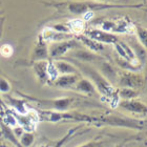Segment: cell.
<instances>
[{"mask_svg":"<svg viewBox=\"0 0 147 147\" xmlns=\"http://www.w3.org/2000/svg\"><path fill=\"white\" fill-rule=\"evenodd\" d=\"M92 124L96 126L107 125L111 127H120V128L134 129V130H142L146 126L145 120L136 119L126 116H118V115L92 117Z\"/></svg>","mask_w":147,"mask_h":147,"instance_id":"1","label":"cell"},{"mask_svg":"<svg viewBox=\"0 0 147 147\" xmlns=\"http://www.w3.org/2000/svg\"><path fill=\"white\" fill-rule=\"evenodd\" d=\"M37 117L39 121L42 122H61V121H77V122H84L92 124V117L87 116L85 113H71V111H53V110L40 109L37 111Z\"/></svg>","mask_w":147,"mask_h":147,"instance_id":"2","label":"cell"},{"mask_svg":"<svg viewBox=\"0 0 147 147\" xmlns=\"http://www.w3.org/2000/svg\"><path fill=\"white\" fill-rule=\"evenodd\" d=\"M80 67L85 71V74L89 78L88 80L94 84L98 94H101L102 96H104L106 98L115 100V97H117V90L115 89L113 84H110L101 74L94 69L92 67H89L86 65H80Z\"/></svg>","mask_w":147,"mask_h":147,"instance_id":"3","label":"cell"},{"mask_svg":"<svg viewBox=\"0 0 147 147\" xmlns=\"http://www.w3.org/2000/svg\"><path fill=\"white\" fill-rule=\"evenodd\" d=\"M117 83L120 88H132L140 90L144 86L145 79L141 74L136 71H122L118 73Z\"/></svg>","mask_w":147,"mask_h":147,"instance_id":"4","label":"cell"},{"mask_svg":"<svg viewBox=\"0 0 147 147\" xmlns=\"http://www.w3.org/2000/svg\"><path fill=\"white\" fill-rule=\"evenodd\" d=\"M37 105L43 110H53V111H68L75 103V99L71 97H63L58 99L49 100H38L36 99Z\"/></svg>","mask_w":147,"mask_h":147,"instance_id":"5","label":"cell"},{"mask_svg":"<svg viewBox=\"0 0 147 147\" xmlns=\"http://www.w3.org/2000/svg\"><path fill=\"white\" fill-rule=\"evenodd\" d=\"M79 45L80 43L77 40H74V39L63 40V41H59V42H53L49 46V58H54V59L60 58V57L65 55L69 51L78 49Z\"/></svg>","mask_w":147,"mask_h":147,"instance_id":"6","label":"cell"},{"mask_svg":"<svg viewBox=\"0 0 147 147\" xmlns=\"http://www.w3.org/2000/svg\"><path fill=\"white\" fill-rule=\"evenodd\" d=\"M118 107L121 108L122 110L126 113H130L134 115H138V116L145 118L147 113V106L144 102L137 100V99H132V100H121L118 102Z\"/></svg>","mask_w":147,"mask_h":147,"instance_id":"7","label":"cell"},{"mask_svg":"<svg viewBox=\"0 0 147 147\" xmlns=\"http://www.w3.org/2000/svg\"><path fill=\"white\" fill-rule=\"evenodd\" d=\"M83 35L92 40H96V41H98L102 44H115L119 41L118 36H116L115 34L107 33V32H104L102 30H97V28L87 30Z\"/></svg>","mask_w":147,"mask_h":147,"instance_id":"8","label":"cell"},{"mask_svg":"<svg viewBox=\"0 0 147 147\" xmlns=\"http://www.w3.org/2000/svg\"><path fill=\"white\" fill-rule=\"evenodd\" d=\"M49 58V56L47 42L43 39L41 35H39L36 44L34 46V49H33V53H32V61H47Z\"/></svg>","mask_w":147,"mask_h":147,"instance_id":"9","label":"cell"},{"mask_svg":"<svg viewBox=\"0 0 147 147\" xmlns=\"http://www.w3.org/2000/svg\"><path fill=\"white\" fill-rule=\"evenodd\" d=\"M71 57L76 59L80 62H84V63H88V62H95L99 60H103L101 56L99 54L92 53L88 49H75L71 52Z\"/></svg>","mask_w":147,"mask_h":147,"instance_id":"10","label":"cell"},{"mask_svg":"<svg viewBox=\"0 0 147 147\" xmlns=\"http://www.w3.org/2000/svg\"><path fill=\"white\" fill-rule=\"evenodd\" d=\"M80 76L78 74H71V75H61L57 77L54 80L53 85L58 87V88H74V86L76 85V83L79 81Z\"/></svg>","mask_w":147,"mask_h":147,"instance_id":"11","label":"cell"},{"mask_svg":"<svg viewBox=\"0 0 147 147\" xmlns=\"http://www.w3.org/2000/svg\"><path fill=\"white\" fill-rule=\"evenodd\" d=\"M49 61H37L34 62V65H33V68H34L37 79L39 80L42 84H45V83H47L49 81Z\"/></svg>","mask_w":147,"mask_h":147,"instance_id":"12","label":"cell"},{"mask_svg":"<svg viewBox=\"0 0 147 147\" xmlns=\"http://www.w3.org/2000/svg\"><path fill=\"white\" fill-rule=\"evenodd\" d=\"M74 88L75 90H77L80 94H83V95L95 96L98 94L94 84L87 78H80L79 81L76 83V85L74 86Z\"/></svg>","mask_w":147,"mask_h":147,"instance_id":"13","label":"cell"},{"mask_svg":"<svg viewBox=\"0 0 147 147\" xmlns=\"http://www.w3.org/2000/svg\"><path fill=\"white\" fill-rule=\"evenodd\" d=\"M77 39L79 40L83 45L86 46V49H88V51H90V52H92V53L99 54V53L103 52L105 49L104 44H102V43L98 42V41H96V40L90 39L88 37L84 36L83 34L78 35V36H77Z\"/></svg>","mask_w":147,"mask_h":147,"instance_id":"14","label":"cell"},{"mask_svg":"<svg viewBox=\"0 0 147 147\" xmlns=\"http://www.w3.org/2000/svg\"><path fill=\"white\" fill-rule=\"evenodd\" d=\"M99 73L101 74L110 84L117 82V80H118V71H116V68L113 67L109 62H102L101 65H100V71Z\"/></svg>","mask_w":147,"mask_h":147,"instance_id":"15","label":"cell"},{"mask_svg":"<svg viewBox=\"0 0 147 147\" xmlns=\"http://www.w3.org/2000/svg\"><path fill=\"white\" fill-rule=\"evenodd\" d=\"M52 64L54 65L57 74H60V75L78 74V68L69 62L63 61V60H55Z\"/></svg>","mask_w":147,"mask_h":147,"instance_id":"16","label":"cell"},{"mask_svg":"<svg viewBox=\"0 0 147 147\" xmlns=\"http://www.w3.org/2000/svg\"><path fill=\"white\" fill-rule=\"evenodd\" d=\"M66 7L74 15H82L88 11V4L86 1H71L66 3Z\"/></svg>","mask_w":147,"mask_h":147,"instance_id":"17","label":"cell"},{"mask_svg":"<svg viewBox=\"0 0 147 147\" xmlns=\"http://www.w3.org/2000/svg\"><path fill=\"white\" fill-rule=\"evenodd\" d=\"M140 95V92L132 88H119L117 90V97L121 100H132L137 99Z\"/></svg>","mask_w":147,"mask_h":147,"instance_id":"18","label":"cell"},{"mask_svg":"<svg viewBox=\"0 0 147 147\" xmlns=\"http://www.w3.org/2000/svg\"><path fill=\"white\" fill-rule=\"evenodd\" d=\"M9 99V105L14 108V111L19 115H26L28 113V108L25 105V103L22 100H18V99H13V98H7Z\"/></svg>","mask_w":147,"mask_h":147,"instance_id":"19","label":"cell"},{"mask_svg":"<svg viewBox=\"0 0 147 147\" xmlns=\"http://www.w3.org/2000/svg\"><path fill=\"white\" fill-rule=\"evenodd\" d=\"M80 129H81V126H79V125L75 126V127H73V128H71V129H68V131L66 132L60 140H58V141L56 142L53 147H63L71 138H73L74 136L76 135L77 132L79 131Z\"/></svg>","mask_w":147,"mask_h":147,"instance_id":"20","label":"cell"},{"mask_svg":"<svg viewBox=\"0 0 147 147\" xmlns=\"http://www.w3.org/2000/svg\"><path fill=\"white\" fill-rule=\"evenodd\" d=\"M1 132H2L3 137L6 139V141H9L13 145H16V147H22L21 144L19 143V140L16 138V136L14 135L13 130L9 128V126L2 124V125H1Z\"/></svg>","mask_w":147,"mask_h":147,"instance_id":"21","label":"cell"},{"mask_svg":"<svg viewBox=\"0 0 147 147\" xmlns=\"http://www.w3.org/2000/svg\"><path fill=\"white\" fill-rule=\"evenodd\" d=\"M19 143L22 147H31L35 142V135L32 131H23L20 137H19Z\"/></svg>","mask_w":147,"mask_h":147,"instance_id":"22","label":"cell"},{"mask_svg":"<svg viewBox=\"0 0 147 147\" xmlns=\"http://www.w3.org/2000/svg\"><path fill=\"white\" fill-rule=\"evenodd\" d=\"M77 147H109V144H108V142L106 140H103L101 138H96Z\"/></svg>","mask_w":147,"mask_h":147,"instance_id":"23","label":"cell"},{"mask_svg":"<svg viewBox=\"0 0 147 147\" xmlns=\"http://www.w3.org/2000/svg\"><path fill=\"white\" fill-rule=\"evenodd\" d=\"M136 34H137V37H138L139 43H140L143 47L146 49V46H147V31H146V28H141V26H137V28H136Z\"/></svg>","mask_w":147,"mask_h":147,"instance_id":"24","label":"cell"},{"mask_svg":"<svg viewBox=\"0 0 147 147\" xmlns=\"http://www.w3.org/2000/svg\"><path fill=\"white\" fill-rule=\"evenodd\" d=\"M68 28L71 30V33L74 32L76 34H79L80 32H82L83 30V23L81 21H79V20H75V21L71 22L68 24Z\"/></svg>","mask_w":147,"mask_h":147,"instance_id":"25","label":"cell"},{"mask_svg":"<svg viewBox=\"0 0 147 147\" xmlns=\"http://www.w3.org/2000/svg\"><path fill=\"white\" fill-rule=\"evenodd\" d=\"M11 90V84L5 78L0 77V92L2 94H6Z\"/></svg>","mask_w":147,"mask_h":147,"instance_id":"26","label":"cell"},{"mask_svg":"<svg viewBox=\"0 0 147 147\" xmlns=\"http://www.w3.org/2000/svg\"><path fill=\"white\" fill-rule=\"evenodd\" d=\"M0 54L3 57H11L13 54V47L9 44H4L0 47Z\"/></svg>","mask_w":147,"mask_h":147,"instance_id":"27","label":"cell"},{"mask_svg":"<svg viewBox=\"0 0 147 147\" xmlns=\"http://www.w3.org/2000/svg\"><path fill=\"white\" fill-rule=\"evenodd\" d=\"M0 147H9V146H6L5 144H0Z\"/></svg>","mask_w":147,"mask_h":147,"instance_id":"28","label":"cell"},{"mask_svg":"<svg viewBox=\"0 0 147 147\" xmlns=\"http://www.w3.org/2000/svg\"><path fill=\"white\" fill-rule=\"evenodd\" d=\"M40 147H49V145H41Z\"/></svg>","mask_w":147,"mask_h":147,"instance_id":"29","label":"cell"},{"mask_svg":"<svg viewBox=\"0 0 147 147\" xmlns=\"http://www.w3.org/2000/svg\"><path fill=\"white\" fill-rule=\"evenodd\" d=\"M99 1H111V0H99Z\"/></svg>","mask_w":147,"mask_h":147,"instance_id":"30","label":"cell"}]
</instances>
